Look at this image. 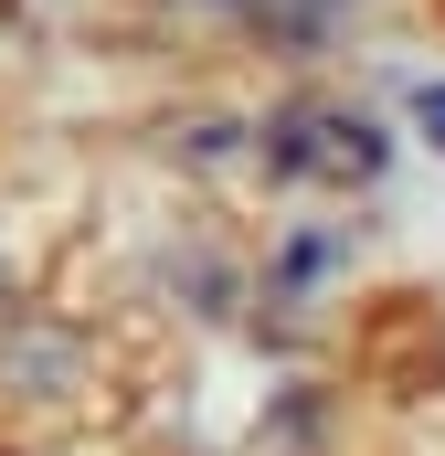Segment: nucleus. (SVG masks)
Returning <instances> with one entry per match:
<instances>
[{
	"label": "nucleus",
	"instance_id": "f257e3e1",
	"mask_svg": "<svg viewBox=\"0 0 445 456\" xmlns=\"http://www.w3.org/2000/svg\"><path fill=\"white\" fill-rule=\"evenodd\" d=\"M276 170H319V181H371L382 170V138L339 107H297L287 138H276Z\"/></svg>",
	"mask_w": 445,
	"mask_h": 456
},
{
	"label": "nucleus",
	"instance_id": "f03ea898",
	"mask_svg": "<svg viewBox=\"0 0 445 456\" xmlns=\"http://www.w3.org/2000/svg\"><path fill=\"white\" fill-rule=\"evenodd\" d=\"M425 127H435V149H445V86H425Z\"/></svg>",
	"mask_w": 445,
	"mask_h": 456
}]
</instances>
